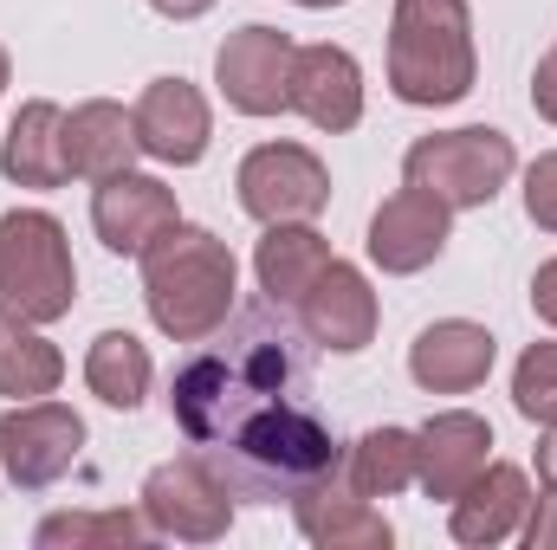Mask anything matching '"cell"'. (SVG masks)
<instances>
[{
  "label": "cell",
  "instance_id": "6da1fadb",
  "mask_svg": "<svg viewBox=\"0 0 557 550\" xmlns=\"http://www.w3.org/2000/svg\"><path fill=\"white\" fill-rule=\"evenodd\" d=\"M318 337L285 317V304H253L208 330L175 370L169 409L188 453L227 486V499H305L337 479L344 447L318 414Z\"/></svg>",
  "mask_w": 557,
  "mask_h": 550
},
{
  "label": "cell",
  "instance_id": "7a4b0ae2",
  "mask_svg": "<svg viewBox=\"0 0 557 550\" xmlns=\"http://www.w3.org/2000/svg\"><path fill=\"white\" fill-rule=\"evenodd\" d=\"M143 298L162 337L175 343H201L208 330L227 324L234 304V253L227 240H214L208 227H169L149 253H143Z\"/></svg>",
  "mask_w": 557,
  "mask_h": 550
},
{
  "label": "cell",
  "instance_id": "3957f363",
  "mask_svg": "<svg viewBox=\"0 0 557 550\" xmlns=\"http://www.w3.org/2000/svg\"><path fill=\"white\" fill-rule=\"evenodd\" d=\"M389 85L403 104H460L473 91V20L467 0H396Z\"/></svg>",
  "mask_w": 557,
  "mask_h": 550
},
{
  "label": "cell",
  "instance_id": "277c9868",
  "mask_svg": "<svg viewBox=\"0 0 557 550\" xmlns=\"http://www.w3.org/2000/svg\"><path fill=\"white\" fill-rule=\"evenodd\" d=\"M78 298L65 227L39 208H20L0 221V311L20 324H52Z\"/></svg>",
  "mask_w": 557,
  "mask_h": 550
},
{
  "label": "cell",
  "instance_id": "5b68a950",
  "mask_svg": "<svg viewBox=\"0 0 557 550\" xmlns=\"http://www.w3.org/2000/svg\"><path fill=\"white\" fill-rule=\"evenodd\" d=\"M512 137L506 130H447V137H421L409 149V162H403V175H409V188H428L434 201H447V208H486L499 188H506V175H512Z\"/></svg>",
  "mask_w": 557,
  "mask_h": 550
},
{
  "label": "cell",
  "instance_id": "8992f818",
  "mask_svg": "<svg viewBox=\"0 0 557 550\" xmlns=\"http://www.w3.org/2000/svg\"><path fill=\"white\" fill-rule=\"evenodd\" d=\"M324 201H331V175L298 142H260L240 162V208L253 221H267V227H278V221H311Z\"/></svg>",
  "mask_w": 557,
  "mask_h": 550
},
{
  "label": "cell",
  "instance_id": "52a82bcc",
  "mask_svg": "<svg viewBox=\"0 0 557 550\" xmlns=\"http://www.w3.org/2000/svg\"><path fill=\"white\" fill-rule=\"evenodd\" d=\"M292 59H298V46L278 26H240L214 52V78L234 111L273 117V111H292Z\"/></svg>",
  "mask_w": 557,
  "mask_h": 550
},
{
  "label": "cell",
  "instance_id": "ba28073f",
  "mask_svg": "<svg viewBox=\"0 0 557 550\" xmlns=\"http://www.w3.org/2000/svg\"><path fill=\"white\" fill-rule=\"evenodd\" d=\"M143 518H149V532H162V538H188V545H208V538H221L227 532V486L188 453V460H169V466H156L149 479H143Z\"/></svg>",
  "mask_w": 557,
  "mask_h": 550
},
{
  "label": "cell",
  "instance_id": "9c48e42d",
  "mask_svg": "<svg viewBox=\"0 0 557 550\" xmlns=\"http://www.w3.org/2000/svg\"><path fill=\"white\" fill-rule=\"evenodd\" d=\"M85 447V421L65 402H26V409L0 414V460L13 473V486H52L78 466Z\"/></svg>",
  "mask_w": 557,
  "mask_h": 550
},
{
  "label": "cell",
  "instance_id": "30bf717a",
  "mask_svg": "<svg viewBox=\"0 0 557 550\" xmlns=\"http://www.w3.org/2000/svg\"><path fill=\"white\" fill-rule=\"evenodd\" d=\"M91 227H98V240L111 247V253H149L169 227H175V195L156 182V175H111V182H98V195H91Z\"/></svg>",
  "mask_w": 557,
  "mask_h": 550
},
{
  "label": "cell",
  "instance_id": "8fae6325",
  "mask_svg": "<svg viewBox=\"0 0 557 550\" xmlns=\"http://www.w3.org/2000/svg\"><path fill=\"white\" fill-rule=\"evenodd\" d=\"M131 117H137L143 155H156V162L188 168L208 155V98L188 78H149V91L137 98Z\"/></svg>",
  "mask_w": 557,
  "mask_h": 550
},
{
  "label": "cell",
  "instance_id": "7c38bea8",
  "mask_svg": "<svg viewBox=\"0 0 557 550\" xmlns=\"http://www.w3.org/2000/svg\"><path fill=\"white\" fill-rule=\"evenodd\" d=\"M441 247H447V201H434L428 188L389 195L370 221V260L383 273H421L428 260H441Z\"/></svg>",
  "mask_w": 557,
  "mask_h": 550
},
{
  "label": "cell",
  "instance_id": "4fadbf2b",
  "mask_svg": "<svg viewBox=\"0 0 557 550\" xmlns=\"http://www.w3.org/2000/svg\"><path fill=\"white\" fill-rule=\"evenodd\" d=\"M292 111L318 130H350L363 117V72L344 46H298L292 59Z\"/></svg>",
  "mask_w": 557,
  "mask_h": 550
},
{
  "label": "cell",
  "instance_id": "5bb4252c",
  "mask_svg": "<svg viewBox=\"0 0 557 550\" xmlns=\"http://www.w3.org/2000/svg\"><path fill=\"white\" fill-rule=\"evenodd\" d=\"M298 324L324 343V350H363L370 337H376V291L363 285L357 266H344V260H331L318 285L298 298Z\"/></svg>",
  "mask_w": 557,
  "mask_h": 550
},
{
  "label": "cell",
  "instance_id": "9a60e30c",
  "mask_svg": "<svg viewBox=\"0 0 557 550\" xmlns=\"http://www.w3.org/2000/svg\"><path fill=\"white\" fill-rule=\"evenodd\" d=\"M486 447H493V427L480 414H434L416 434V479L428 486V499H460L486 473Z\"/></svg>",
  "mask_w": 557,
  "mask_h": 550
},
{
  "label": "cell",
  "instance_id": "2e32d148",
  "mask_svg": "<svg viewBox=\"0 0 557 550\" xmlns=\"http://www.w3.org/2000/svg\"><path fill=\"white\" fill-rule=\"evenodd\" d=\"M493 370V330L467 324V317H447V324H428L409 350V376L434 396H467L480 389Z\"/></svg>",
  "mask_w": 557,
  "mask_h": 550
},
{
  "label": "cell",
  "instance_id": "e0dca14e",
  "mask_svg": "<svg viewBox=\"0 0 557 550\" xmlns=\"http://www.w3.org/2000/svg\"><path fill=\"white\" fill-rule=\"evenodd\" d=\"M137 117H124V104H104V98H91V104H78L72 117H65V168L72 175H85V182H111V175H124L131 162H137Z\"/></svg>",
  "mask_w": 557,
  "mask_h": 550
},
{
  "label": "cell",
  "instance_id": "ac0fdd59",
  "mask_svg": "<svg viewBox=\"0 0 557 550\" xmlns=\"http://www.w3.org/2000/svg\"><path fill=\"white\" fill-rule=\"evenodd\" d=\"M532 492H525V473L519 466H486L460 499H454V538L460 545H499L519 532Z\"/></svg>",
  "mask_w": 557,
  "mask_h": 550
},
{
  "label": "cell",
  "instance_id": "d6986e66",
  "mask_svg": "<svg viewBox=\"0 0 557 550\" xmlns=\"http://www.w3.org/2000/svg\"><path fill=\"white\" fill-rule=\"evenodd\" d=\"M331 266V247H324V234H311V227H298V221H278L267 227V240H260V253H253V273H260V291L273 298V304H298L318 273Z\"/></svg>",
  "mask_w": 557,
  "mask_h": 550
},
{
  "label": "cell",
  "instance_id": "ffe728a7",
  "mask_svg": "<svg viewBox=\"0 0 557 550\" xmlns=\"http://www.w3.org/2000/svg\"><path fill=\"white\" fill-rule=\"evenodd\" d=\"M0 168H7L20 188H59V182H72V168H65V111L46 104V98L26 104V111L13 117V130H7Z\"/></svg>",
  "mask_w": 557,
  "mask_h": 550
},
{
  "label": "cell",
  "instance_id": "44dd1931",
  "mask_svg": "<svg viewBox=\"0 0 557 550\" xmlns=\"http://www.w3.org/2000/svg\"><path fill=\"white\" fill-rule=\"evenodd\" d=\"M298 505V532L311 538V545H389V525H383V512H370V499L350 486V492H337V479H324V486H311L305 499H292Z\"/></svg>",
  "mask_w": 557,
  "mask_h": 550
},
{
  "label": "cell",
  "instance_id": "7402d4cb",
  "mask_svg": "<svg viewBox=\"0 0 557 550\" xmlns=\"http://www.w3.org/2000/svg\"><path fill=\"white\" fill-rule=\"evenodd\" d=\"M65 376V357L20 317L0 311V396H20V402H39L52 396Z\"/></svg>",
  "mask_w": 557,
  "mask_h": 550
},
{
  "label": "cell",
  "instance_id": "603a6c76",
  "mask_svg": "<svg viewBox=\"0 0 557 550\" xmlns=\"http://www.w3.org/2000/svg\"><path fill=\"white\" fill-rule=\"evenodd\" d=\"M85 383L104 409H137L149 396V350H143L131 330H104L85 357Z\"/></svg>",
  "mask_w": 557,
  "mask_h": 550
},
{
  "label": "cell",
  "instance_id": "cb8c5ba5",
  "mask_svg": "<svg viewBox=\"0 0 557 550\" xmlns=\"http://www.w3.org/2000/svg\"><path fill=\"white\" fill-rule=\"evenodd\" d=\"M416 479V434L403 427H370L357 447H350V486L363 499H389Z\"/></svg>",
  "mask_w": 557,
  "mask_h": 550
},
{
  "label": "cell",
  "instance_id": "d4e9b609",
  "mask_svg": "<svg viewBox=\"0 0 557 550\" xmlns=\"http://www.w3.org/2000/svg\"><path fill=\"white\" fill-rule=\"evenodd\" d=\"M512 402L525 421L557 427V343H532L512 370Z\"/></svg>",
  "mask_w": 557,
  "mask_h": 550
},
{
  "label": "cell",
  "instance_id": "484cf974",
  "mask_svg": "<svg viewBox=\"0 0 557 550\" xmlns=\"http://www.w3.org/2000/svg\"><path fill=\"white\" fill-rule=\"evenodd\" d=\"M143 518L131 512H78V518H46L39 545H137Z\"/></svg>",
  "mask_w": 557,
  "mask_h": 550
},
{
  "label": "cell",
  "instance_id": "4316f807",
  "mask_svg": "<svg viewBox=\"0 0 557 550\" xmlns=\"http://www.w3.org/2000/svg\"><path fill=\"white\" fill-rule=\"evenodd\" d=\"M525 214L557 234V155H539L532 168H525Z\"/></svg>",
  "mask_w": 557,
  "mask_h": 550
},
{
  "label": "cell",
  "instance_id": "83f0119b",
  "mask_svg": "<svg viewBox=\"0 0 557 550\" xmlns=\"http://www.w3.org/2000/svg\"><path fill=\"white\" fill-rule=\"evenodd\" d=\"M525 545H532V550L557 545V492H545V499H539V512H532V525H525Z\"/></svg>",
  "mask_w": 557,
  "mask_h": 550
},
{
  "label": "cell",
  "instance_id": "f1b7e54d",
  "mask_svg": "<svg viewBox=\"0 0 557 550\" xmlns=\"http://www.w3.org/2000/svg\"><path fill=\"white\" fill-rule=\"evenodd\" d=\"M532 104H539V111H545V117L557 124V46L545 52V65H539V78H532Z\"/></svg>",
  "mask_w": 557,
  "mask_h": 550
},
{
  "label": "cell",
  "instance_id": "f546056e",
  "mask_svg": "<svg viewBox=\"0 0 557 550\" xmlns=\"http://www.w3.org/2000/svg\"><path fill=\"white\" fill-rule=\"evenodd\" d=\"M532 304H539L545 324H557V260L552 266H539V278H532Z\"/></svg>",
  "mask_w": 557,
  "mask_h": 550
},
{
  "label": "cell",
  "instance_id": "4dcf8cb0",
  "mask_svg": "<svg viewBox=\"0 0 557 550\" xmlns=\"http://www.w3.org/2000/svg\"><path fill=\"white\" fill-rule=\"evenodd\" d=\"M149 7H156L162 20H201V13H208L214 0H149Z\"/></svg>",
  "mask_w": 557,
  "mask_h": 550
},
{
  "label": "cell",
  "instance_id": "1f68e13d",
  "mask_svg": "<svg viewBox=\"0 0 557 550\" xmlns=\"http://www.w3.org/2000/svg\"><path fill=\"white\" fill-rule=\"evenodd\" d=\"M539 479H545V492H557V427H552V440L539 447Z\"/></svg>",
  "mask_w": 557,
  "mask_h": 550
},
{
  "label": "cell",
  "instance_id": "d6a6232c",
  "mask_svg": "<svg viewBox=\"0 0 557 550\" xmlns=\"http://www.w3.org/2000/svg\"><path fill=\"white\" fill-rule=\"evenodd\" d=\"M298 7H344V0H298Z\"/></svg>",
  "mask_w": 557,
  "mask_h": 550
},
{
  "label": "cell",
  "instance_id": "836d02e7",
  "mask_svg": "<svg viewBox=\"0 0 557 550\" xmlns=\"http://www.w3.org/2000/svg\"><path fill=\"white\" fill-rule=\"evenodd\" d=\"M0 91H7V52H0Z\"/></svg>",
  "mask_w": 557,
  "mask_h": 550
}]
</instances>
